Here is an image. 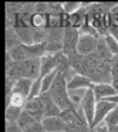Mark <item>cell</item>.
Wrapping results in <instances>:
<instances>
[{"label": "cell", "mask_w": 118, "mask_h": 132, "mask_svg": "<svg viewBox=\"0 0 118 132\" xmlns=\"http://www.w3.org/2000/svg\"><path fill=\"white\" fill-rule=\"evenodd\" d=\"M19 78L38 79L41 78V58H29L22 62H17Z\"/></svg>", "instance_id": "obj_1"}, {"label": "cell", "mask_w": 118, "mask_h": 132, "mask_svg": "<svg viewBox=\"0 0 118 132\" xmlns=\"http://www.w3.org/2000/svg\"><path fill=\"white\" fill-rule=\"evenodd\" d=\"M80 31L75 27H67L64 29L62 39V52L70 59L77 55V47L80 39Z\"/></svg>", "instance_id": "obj_2"}, {"label": "cell", "mask_w": 118, "mask_h": 132, "mask_svg": "<svg viewBox=\"0 0 118 132\" xmlns=\"http://www.w3.org/2000/svg\"><path fill=\"white\" fill-rule=\"evenodd\" d=\"M96 99L94 97V93H93V88L87 89L83 100L81 102V109L86 118V120L88 121L89 125L92 128V124H93V120H94V113H95V107H96Z\"/></svg>", "instance_id": "obj_3"}, {"label": "cell", "mask_w": 118, "mask_h": 132, "mask_svg": "<svg viewBox=\"0 0 118 132\" xmlns=\"http://www.w3.org/2000/svg\"><path fill=\"white\" fill-rule=\"evenodd\" d=\"M99 38L100 37H94L90 35H80V39L77 47V53L83 56H87L89 54L94 53L97 48Z\"/></svg>", "instance_id": "obj_4"}, {"label": "cell", "mask_w": 118, "mask_h": 132, "mask_svg": "<svg viewBox=\"0 0 118 132\" xmlns=\"http://www.w3.org/2000/svg\"><path fill=\"white\" fill-rule=\"evenodd\" d=\"M117 106L116 103H113L111 101L108 100H102L99 101L96 103V107H95V113H94V120H93V124H92V129L96 126H99L100 124L104 123L106 117Z\"/></svg>", "instance_id": "obj_5"}, {"label": "cell", "mask_w": 118, "mask_h": 132, "mask_svg": "<svg viewBox=\"0 0 118 132\" xmlns=\"http://www.w3.org/2000/svg\"><path fill=\"white\" fill-rule=\"evenodd\" d=\"M42 125L46 132H66L67 124L59 117H45L42 120Z\"/></svg>", "instance_id": "obj_6"}, {"label": "cell", "mask_w": 118, "mask_h": 132, "mask_svg": "<svg viewBox=\"0 0 118 132\" xmlns=\"http://www.w3.org/2000/svg\"><path fill=\"white\" fill-rule=\"evenodd\" d=\"M23 109L29 112L31 116H33L37 121L42 122V120L45 118V109H44V105L40 97L27 100Z\"/></svg>", "instance_id": "obj_7"}, {"label": "cell", "mask_w": 118, "mask_h": 132, "mask_svg": "<svg viewBox=\"0 0 118 132\" xmlns=\"http://www.w3.org/2000/svg\"><path fill=\"white\" fill-rule=\"evenodd\" d=\"M93 81L86 76L76 74L68 82H67V88L68 90H75V89H90L94 87Z\"/></svg>", "instance_id": "obj_8"}, {"label": "cell", "mask_w": 118, "mask_h": 132, "mask_svg": "<svg viewBox=\"0 0 118 132\" xmlns=\"http://www.w3.org/2000/svg\"><path fill=\"white\" fill-rule=\"evenodd\" d=\"M40 98H41L43 105H44L45 117H56V116H59L61 113V109L59 108L56 105V103L53 101V99H52L49 92L43 93L40 96Z\"/></svg>", "instance_id": "obj_9"}, {"label": "cell", "mask_w": 118, "mask_h": 132, "mask_svg": "<svg viewBox=\"0 0 118 132\" xmlns=\"http://www.w3.org/2000/svg\"><path fill=\"white\" fill-rule=\"evenodd\" d=\"M93 93L96 101H102L106 100L108 98L114 97L117 95L115 88L111 83H97L93 87Z\"/></svg>", "instance_id": "obj_10"}, {"label": "cell", "mask_w": 118, "mask_h": 132, "mask_svg": "<svg viewBox=\"0 0 118 132\" xmlns=\"http://www.w3.org/2000/svg\"><path fill=\"white\" fill-rule=\"evenodd\" d=\"M33 81L34 80L28 79V78H21V79L17 80L15 82V86H14L13 93L21 94V95L25 96L28 99L29 95H30V92H31V87H32Z\"/></svg>", "instance_id": "obj_11"}, {"label": "cell", "mask_w": 118, "mask_h": 132, "mask_svg": "<svg viewBox=\"0 0 118 132\" xmlns=\"http://www.w3.org/2000/svg\"><path fill=\"white\" fill-rule=\"evenodd\" d=\"M21 40L15 30L14 27L5 28V49L6 51H9L11 49L15 48L16 46L21 45Z\"/></svg>", "instance_id": "obj_12"}, {"label": "cell", "mask_w": 118, "mask_h": 132, "mask_svg": "<svg viewBox=\"0 0 118 132\" xmlns=\"http://www.w3.org/2000/svg\"><path fill=\"white\" fill-rule=\"evenodd\" d=\"M9 56L12 57V59L16 62H22V61H25L29 58H31L30 55H29V53L27 52V50L25 49L24 45L21 44L19 46H16L15 48L11 49L9 51H6Z\"/></svg>", "instance_id": "obj_13"}, {"label": "cell", "mask_w": 118, "mask_h": 132, "mask_svg": "<svg viewBox=\"0 0 118 132\" xmlns=\"http://www.w3.org/2000/svg\"><path fill=\"white\" fill-rule=\"evenodd\" d=\"M25 3L23 2H6L5 3V13H6V19L9 20L12 23L14 20L20 15V13L23 10Z\"/></svg>", "instance_id": "obj_14"}, {"label": "cell", "mask_w": 118, "mask_h": 132, "mask_svg": "<svg viewBox=\"0 0 118 132\" xmlns=\"http://www.w3.org/2000/svg\"><path fill=\"white\" fill-rule=\"evenodd\" d=\"M36 122H41V121H37L33 116H31L29 112H27V111H25L23 109V111H22V113L20 116V119H19L17 124L24 131V130H26L27 128H29L30 126H32L33 124H35Z\"/></svg>", "instance_id": "obj_15"}, {"label": "cell", "mask_w": 118, "mask_h": 132, "mask_svg": "<svg viewBox=\"0 0 118 132\" xmlns=\"http://www.w3.org/2000/svg\"><path fill=\"white\" fill-rule=\"evenodd\" d=\"M23 111V108L15 107L8 105L5 107V122L7 123H18L20 116Z\"/></svg>", "instance_id": "obj_16"}, {"label": "cell", "mask_w": 118, "mask_h": 132, "mask_svg": "<svg viewBox=\"0 0 118 132\" xmlns=\"http://www.w3.org/2000/svg\"><path fill=\"white\" fill-rule=\"evenodd\" d=\"M26 101H27V98L25 96L18 93H13L7 100H5V107L8 105H12L15 107L23 108L24 105L26 104Z\"/></svg>", "instance_id": "obj_17"}, {"label": "cell", "mask_w": 118, "mask_h": 132, "mask_svg": "<svg viewBox=\"0 0 118 132\" xmlns=\"http://www.w3.org/2000/svg\"><path fill=\"white\" fill-rule=\"evenodd\" d=\"M64 14L62 2H47V15L50 17H60Z\"/></svg>", "instance_id": "obj_18"}, {"label": "cell", "mask_w": 118, "mask_h": 132, "mask_svg": "<svg viewBox=\"0 0 118 132\" xmlns=\"http://www.w3.org/2000/svg\"><path fill=\"white\" fill-rule=\"evenodd\" d=\"M57 74H58V70H55L52 73H50V74H48L42 78V94L50 90Z\"/></svg>", "instance_id": "obj_19"}, {"label": "cell", "mask_w": 118, "mask_h": 132, "mask_svg": "<svg viewBox=\"0 0 118 132\" xmlns=\"http://www.w3.org/2000/svg\"><path fill=\"white\" fill-rule=\"evenodd\" d=\"M104 123L106 124V126L109 129H111V128H113V127L118 125V105L106 117Z\"/></svg>", "instance_id": "obj_20"}, {"label": "cell", "mask_w": 118, "mask_h": 132, "mask_svg": "<svg viewBox=\"0 0 118 132\" xmlns=\"http://www.w3.org/2000/svg\"><path fill=\"white\" fill-rule=\"evenodd\" d=\"M105 38V42H106V45L108 47V49L110 50V52L115 56V55H118V42L111 36V35H107L104 37Z\"/></svg>", "instance_id": "obj_21"}, {"label": "cell", "mask_w": 118, "mask_h": 132, "mask_svg": "<svg viewBox=\"0 0 118 132\" xmlns=\"http://www.w3.org/2000/svg\"><path fill=\"white\" fill-rule=\"evenodd\" d=\"M41 95H42V78H38V79H35L33 81L30 95H29L27 100H30V99H34V98H38Z\"/></svg>", "instance_id": "obj_22"}, {"label": "cell", "mask_w": 118, "mask_h": 132, "mask_svg": "<svg viewBox=\"0 0 118 132\" xmlns=\"http://www.w3.org/2000/svg\"><path fill=\"white\" fill-rule=\"evenodd\" d=\"M62 5H63L64 14L72 15L78 12L82 7L83 3L82 2H62Z\"/></svg>", "instance_id": "obj_23"}, {"label": "cell", "mask_w": 118, "mask_h": 132, "mask_svg": "<svg viewBox=\"0 0 118 132\" xmlns=\"http://www.w3.org/2000/svg\"><path fill=\"white\" fill-rule=\"evenodd\" d=\"M5 132H24L17 123L5 122Z\"/></svg>", "instance_id": "obj_24"}, {"label": "cell", "mask_w": 118, "mask_h": 132, "mask_svg": "<svg viewBox=\"0 0 118 132\" xmlns=\"http://www.w3.org/2000/svg\"><path fill=\"white\" fill-rule=\"evenodd\" d=\"M111 76H118V55H115L111 64Z\"/></svg>", "instance_id": "obj_25"}, {"label": "cell", "mask_w": 118, "mask_h": 132, "mask_svg": "<svg viewBox=\"0 0 118 132\" xmlns=\"http://www.w3.org/2000/svg\"><path fill=\"white\" fill-rule=\"evenodd\" d=\"M110 13H111L112 18H113V26L118 27V5L115 6Z\"/></svg>", "instance_id": "obj_26"}, {"label": "cell", "mask_w": 118, "mask_h": 132, "mask_svg": "<svg viewBox=\"0 0 118 132\" xmlns=\"http://www.w3.org/2000/svg\"><path fill=\"white\" fill-rule=\"evenodd\" d=\"M93 132H110V129L106 126L105 123H102L99 126L93 128Z\"/></svg>", "instance_id": "obj_27"}, {"label": "cell", "mask_w": 118, "mask_h": 132, "mask_svg": "<svg viewBox=\"0 0 118 132\" xmlns=\"http://www.w3.org/2000/svg\"><path fill=\"white\" fill-rule=\"evenodd\" d=\"M109 35H111V36L118 42V27L112 26V27L109 29Z\"/></svg>", "instance_id": "obj_28"}, {"label": "cell", "mask_w": 118, "mask_h": 132, "mask_svg": "<svg viewBox=\"0 0 118 132\" xmlns=\"http://www.w3.org/2000/svg\"><path fill=\"white\" fill-rule=\"evenodd\" d=\"M111 84L113 85V87L115 88L117 95H118V76H114L112 77V80H111Z\"/></svg>", "instance_id": "obj_29"}, {"label": "cell", "mask_w": 118, "mask_h": 132, "mask_svg": "<svg viewBox=\"0 0 118 132\" xmlns=\"http://www.w3.org/2000/svg\"><path fill=\"white\" fill-rule=\"evenodd\" d=\"M110 132H118V125L115 126V127H113V128H111L110 129Z\"/></svg>", "instance_id": "obj_30"}]
</instances>
